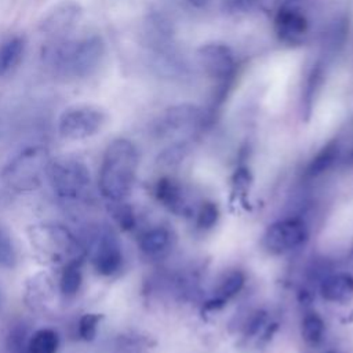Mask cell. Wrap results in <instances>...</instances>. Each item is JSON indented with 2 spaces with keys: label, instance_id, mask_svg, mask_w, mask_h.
<instances>
[{
  "label": "cell",
  "instance_id": "cell-18",
  "mask_svg": "<svg viewBox=\"0 0 353 353\" xmlns=\"http://www.w3.org/2000/svg\"><path fill=\"white\" fill-rule=\"evenodd\" d=\"M245 274L241 270H232L229 272L219 283L215 290L214 296L205 302V309L216 310L222 307L229 299L234 298L244 287Z\"/></svg>",
  "mask_w": 353,
  "mask_h": 353
},
{
  "label": "cell",
  "instance_id": "cell-16",
  "mask_svg": "<svg viewBox=\"0 0 353 353\" xmlns=\"http://www.w3.org/2000/svg\"><path fill=\"white\" fill-rule=\"evenodd\" d=\"M323 299L334 303H346L353 298V276L350 273H334L320 283Z\"/></svg>",
  "mask_w": 353,
  "mask_h": 353
},
{
  "label": "cell",
  "instance_id": "cell-31",
  "mask_svg": "<svg viewBox=\"0 0 353 353\" xmlns=\"http://www.w3.org/2000/svg\"><path fill=\"white\" fill-rule=\"evenodd\" d=\"M186 143L185 142H178L170 148H167L160 156H159V163L163 165H175L176 163H179L183 156L186 154Z\"/></svg>",
  "mask_w": 353,
  "mask_h": 353
},
{
  "label": "cell",
  "instance_id": "cell-13",
  "mask_svg": "<svg viewBox=\"0 0 353 353\" xmlns=\"http://www.w3.org/2000/svg\"><path fill=\"white\" fill-rule=\"evenodd\" d=\"M153 194L156 200L171 212L178 215L190 214V205L188 203L183 186L179 181L170 176L159 178L154 183Z\"/></svg>",
  "mask_w": 353,
  "mask_h": 353
},
{
  "label": "cell",
  "instance_id": "cell-30",
  "mask_svg": "<svg viewBox=\"0 0 353 353\" xmlns=\"http://www.w3.org/2000/svg\"><path fill=\"white\" fill-rule=\"evenodd\" d=\"M232 183H233V192L239 194V197L243 200L247 196L251 185L250 171L245 167H239L232 176Z\"/></svg>",
  "mask_w": 353,
  "mask_h": 353
},
{
  "label": "cell",
  "instance_id": "cell-8",
  "mask_svg": "<svg viewBox=\"0 0 353 353\" xmlns=\"http://www.w3.org/2000/svg\"><path fill=\"white\" fill-rule=\"evenodd\" d=\"M307 234V228L301 218H284L268 226L262 244L270 254L283 255L303 245Z\"/></svg>",
  "mask_w": 353,
  "mask_h": 353
},
{
  "label": "cell",
  "instance_id": "cell-9",
  "mask_svg": "<svg viewBox=\"0 0 353 353\" xmlns=\"http://www.w3.org/2000/svg\"><path fill=\"white\" fill-rule=\"evenodd\" d=\"M83 17V7L73 0H62L48 8L37 23V30L48 40L68 37Z\"/></svg>",
  "mask_w": 353,
  "mask_h": 353
},
{
  "label": "cell",
  "instance_id": "cell-6",
  "mask_svg": "<svg viewBox=\"0 0 353 353\" xmlns=\"http://www.w3.org/2000/svg\"><path fill=\"white\" fill-rule=\"evenodd\" d=\"M106 123V113L95 105H74L58 119V132L63 139L81 141L98 134Z\"/></svg>",
  "mask_w": 353,
  "mask_h": 353
},
{
  "label": "cell",
  "instance_id": "cell-21",
  "mask_svg": "<svg viewBox=\"0 0 353 353\" xmlns=\"http://www.w3.org/2000/svg\"><path fill=\"white\" fill-rule=\"evenodd\" d=\"M325 334V324L323 319L316 313H307L301 323V336L306 345L316 347L319 346Z\"/></svg>",
  "mask_w": 353,
  "mask_h": 353
},
{
  "label": "cell",
  "instance_id": "cell-3",
  "mask_svg": "<svg viewBox=\"0 0 353 353\" xmlns=\"http://www.w3.org/2000/svg\"><path fill=\"white\" fill-rule=\"evenodd\" d=\"M48 149L41 143L21 148L3 167L1 179L17 193H29L41 185L50 163Z\"/></svg>",
  "mask_w": 353,
  "mask_h": 353
},
{
  "label": "cell",
  "instance_id": "cell-25",
  "mask_svg": "<svg viewBox=\"0 0 353 353\" xmlns=\"http://www.w3.org/2000/svg\"><path fill=\"white\" fill-rule=\"evenodd\" d=\"M112 203L113 204L109 210H110V214L114 218L116 223L125 232L132 230L137 225V218H135L132 207L123 201H112Z\"/></svg>",
  "mask_w": 353,
  "mask_h": 353
},
{
  "label": "cell",
  "instance_id": "cell-33",
  "mask_svg": "<svg viewBox=\"0 0 353 353\" xmlns=\"http://www.w3.org/2000/svg\"><path fill=\"white\" fill-rule=\"evenodd\" d=\"M188 1L194 7H204L208 3V0H188Z\"/></svg>",
  "mask_w": 353,
  "mask_h": 353
},
{
  "label": "cell",
  "instance_id": "cell-12",
  "mask_svg": "<svg viewBox=\"0 0 353 353\" xmlns=\"http://www.w3.org/2000/svg\"><path fill=\"white\" fill-rule=\"evenodd\" d=\"M204 113L200 108L190 103H179L168 108L157 123L160 135H174L193 132L204 124Z\"/></svg>",
  "mask_w": 353,
  "mask_h": 353
},
{
  "label": "cell",
  "instance_id": "cell-26",
  "mask_svg": "<svg viewBox=\"0 0 353 353\" xmlns=\"http://www.w3.org/2000/svg\"><path fill=\"white\" fill-rule=\"evenodd\" d=\"M219 219V208L214 201H204L196 212V226L201 230H208L216 225Z\"/></svg>",
  "mask_w": 353,
  "mask_h": 353
},
{
  "label": "cell",
  "instance_id": "cell-2",
  "mask_svg": "<svg viewBox=\"0 0 353 353\" xmlns=\"http://www.w3.org/2000/svg\"><path fill=\"white\" fill-rule=\"evenodd\" d=\"M138 164L137 146L127 138L113 139L103 152L99 168L98 186L102 196L110 201H123L134 186Z\"/></svg>",
  "mask_w": 353,
  "mask_h": 353
},
{
  "label": "cell",
  "instance_id": "cell-7",
  "mask_svg": "<svg viewBox=\"0 0 353 353\" xmlns=\"http://www.w3.org/2000/svg\"><path fill=\"white\" fill-rule=\"evenodd\" d=\"M90 254L94 269L101 276H113L123 268L121 244L109 226H101L94 232Z\"/></svg>",
  "mask_w": 353,
  "mask_h": 353
},
{
  "label": "cell",
  "instance_id": "cell-1",
  "mask_svg": "<svg viewBox=\"0 0 353 353\" xmlns=\"http://www.w3.org/2000/svg\"><path fill=\"white\" fill-rule=\"evenodd\" d=\"M105 41L97 34L79 39L62 37L48 40L40 51V62L54 77L81 80L92 76L105 57Z\"/></svg>",
  "mask_w": 353,
  "mask_h": 353
},
{
  "label": "cell",
  "instance_id": "cell-28",
  "mask_svg": "<svg viewBox=\"0 0 353 353\" xmlns=\"http://www.w3.org/2000/svg\"><path fill=\"white\" fill-rule=\"evenodd\" d=\"M17 263V251L8 230L0 225V266L14 268Z\"/></svg>",
  "mask_w": 353,
  "mask_h": 353
},
{
  "label": "cell",
  "instance_id": "cell-24",
  "mask_svg": "<svg viewBox=\"0 0 353 353\" xmlns=\"http://www.w3.org/2000/svg\"><path fill=\"white\" fill-rule=\"evenodd\" d=\"M321 79H323V65L320 62H317L309 73V77H307L306 85H305V91H303V110H305V113H307V116L312 110L313 101L316 98V92L319 91V88L321 85Z\"/></svg>",
  "mask_w": 353,
  "mask_h": 353
},
{
  "label": "cell",
  "instance_id": "cell-11",
  "mask_svg": "<svg viewBox=\"0 0 353 353\" xmlns=\"http://www.w3.org/2000/svg\"><path fill=\"white\" fill-rule=\"evenodd\" d=\"M274 30L280 41L299 46L309 33V21L296 0L285 1L274 17Z\"/></svg>",
  "mask_w": 353,
  "mask_h": 353
},
{
  "label": "cell",
  "instance_id": "cell-5",
  "mask_svg": "<svg viewBox=\"0 0 353 353\" xmlns=\"http://www.w3.org/2000/svg\"><path fill=\"white\" fill-rule=\"evenodd\" d=\"M46 176L54 193L63 200H85L91 194L90 170L76 156H61L50 160Z\"/></svg>",
  "mask_w": 353,
  "mask_h": 353
},
{
  "label": "cell",
  "instance_id": "cell-19",
  "mask_svg": "<svg viewBox=\"0 0 353 353\" xmlns=\"http://www.w3.org/2000/svg\"><path fill=\"white\" fill-rule=\"evenodd\" d=\"M52 296H54L52 280L46 273H40L34 276L28 284L26 299L29 302L28 305H30L33 309L36 310L44 309V305L50 303Z\"/></svg>",
  "mask_w": 353,
  "mask_h": 353
},
{
  "label": "cell",
  "instance_id": "cell-15",
  "mask_svg": "<svg viewBox=\"0 0 353 353\" xmlns=\"http://www.w3.org/2000/svg\"><path fill=\"white\" fill-rule=\"evenodd\" d=\"M26 36L14 33L0 43V79L12 73L22 62L26 51Z\"/></svg>",
  "mask_w": 353,
  "mask_h": 353
},
{
  "label": "cell",
  "instance_id": "cell-29",
  "mask_svg": "<svg viewBox=\"0 0 353 353\" xmlns=\"http://www.w3.org/2000/svg\"><path fill=\"white\" fill-rule=\"evenodd\" d=\"M102 314L99 313H87L81 316L79 320V335L84 341H92L97 335L98 324L102 320Z\"/></svg>",
  "mask_w": 353,
  "mask_h": 353
},
{
  "label": "cell",
  "instance_id": "cell-4",
  "mask_svg": "<svg viewBox=\"0 0 353 353\" xmlns=\"http://www.w3.org/2000/svg\"><path fill=\"white\" fill-rule=\"evenodd\" d=\"M28 236L37 256L51 263H68L81 258L77 237L58 223H40L28 228Z\"/></svg>",
  "mask_w": 353,
  "mask_h": 353
},
{
  "label": "cell",
  "instance_id": "cell-22",
  "mask_svg": "<svg viewBox=\"0 0 353 353\" xmlns=\"http://www.w3.org/2000/svg\"><path fill=\"white\" fill-rule=\"evenodd\" d=\"M59 336L51 328H40L29 336L28 353H57Z\"/></svg>",
  "mask_w": 353,
  "mask_h": 353
},
{
  "label": "cell",
  "instance_id": "cell-32",
  "mask_svg": "<svg viewBox=\"0 0 353 353\" xmlns=\"http://www.w3.org/2000/svg\"><path fill=\"white\" fill-rule=\"evenodd\" d=\"M259 0H222V8L228 14H245L251 11Z\"/></svg>",
  "mask_w": 353,
  "mask_h": 353
},
{
  "label": "cell",
  "instance_id": "cell-17",
  "mask_svg": "<svg viewBox=\"0 0 353 353\" xmlns=\"http://www.w3.org/2000/svg\"><path fill=\"white\" fill-rule=\"evenodd\" d=\"M138 244L143 255L157 259L170 252L172 247V233L164 226L150 228L139 236Z\"/></svg>",
  "mask_w": 353,
  "mask_h": 353
},
{
  "label": "cell",
  "instance_id": "cell-14",
  "mask_svg": "<svg viewBox=\"0 0 353 353\" xmlns=\"http://www.w3.org/2000/svg\"><path fill=\"white\" fill-rule=\"evenodd\" d=\"M343 157V142L339 137L332 138L328 141L307 163L305 168V176L309 179L317 178L332 167L336 165L338 161H342Z\"/></svg>",
  "mask_w": 353,
  "mask_h": 353
},
{
  "label": "cell",
  "instance_id": "cell-34",
  "mask_svg": "<svg viewBox=\"0 0 353 353\" xmlns=\"http://www.w3.org/2000/svg\"><path fill=\"white\" fill-rule=\"evenodd\" d=\"M328 353H334V352H328Z\"/></svg>",
  "mask_w": 353,
  "mask_h": 353
},
{
  "label": "cell",
  "instance_id": "cell-23",
  "mask_svg": "<svg viewBox=\"0 0 353 353\" xmlns=\"http://www.w3.org/2000/svg\"><path fill=\"white\" fill-rule=\"evenodd\" d=\"M153 346V342L141 334H121L114 341L116 353H146Z\"/></svg>",
  "mask_w": 353,
  "mask_h": 353
},
{
  "label": "cell",
  "instance_id": "cell-10",
  "mask_svg": "<svg viewBox=\"0 0 353 353\" xmlns=\"http://www.w3.org/2000/svg\"><path fill=\"white\" fill-rule=\"evenodd\" d=\"M197 59L204 73L219 85H228L236 73V58L232 48L223 43H207L197 50Z\"/></svg>",
  "mask_w": 353,
  "mask_h": 353
},
{
  "label": "cell",
  "instance_id": "cell-20",
  "mask_svg": "<svg viewBox=\"0 0 353 353\" xmlns=\"http://www.w3.org/2000/svg\"><path fill=\"white\" fill-rule=\"evenodd\" d=\"M81 283H83L81 258L73 259L65 263L59 277V291L65 296H74L79 292Z\"/></svg>",
  "mask_w": 353,
  "mask_h": 353
},
{
  "label": "cell",
  "instance_id": "cell-27",
  "mask_svg": "<svg viewBox=\"0 0 353 353\" xmlns=\"http://www.w3.org/2000/svg\"><path fill=\"white\" fill-rule=\"evenodd\" d=\"M28 331L23 324H15L7 335V353H28Z\"/></svg>",
  "mask_w": 353,
  "mask_h": 353
}]
</instances>
